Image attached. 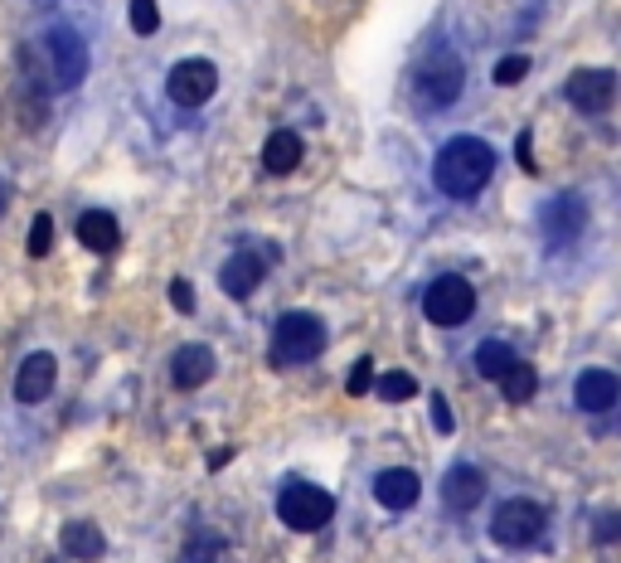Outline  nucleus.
<instances>
[{"label": "nucleus", "instance_id": "obj_14", "mask_svg": "<svg viewBox=\"0 0 621 563\" xmlns=\"http://www.w3.org/2000/svg\"><path fill=\"white\" fill-rule=\"evenodd\" d=\"M418 496H423V481H418V472H408V466H393V472L374 476V500L384 510H413Z\"/></svg>", "mask_w": 621, "mask_h": 563}, {"label": "nucleus", "instance_id": "obj_1", "mask_svg": "<svg viewBox=\"0 0 621 563\" xmlns=\"http://www.w3.org/2000/svg\"><path fill=\"white\" fill-rule=\"evenodd\" d=\"M490 175H496V151H490L480 136H452L447 146L437 151V161H432V180H437V190L452 195V199L480 195L490 185Z\"/></svg>", "mask_w": 621, "mask_h": 563}, {"label": "nucleus", "instance_id": "obj_32", "mask_svg": "<svg viewBox=\"0 0 621 563\" xmlns=\"http://www.w3.org/2000/svg\"><path fill=\"white\" fill-rule=\"evenodd\" d=\"M5 205H10V185L0 180V214H5Z\"/></svg>", "mask_w": 621, "mask_h": 563}, {"label": "nucleus", "instance_id": "obj_7", "mask_svg": "<svg viewBox=\"0 0 621 563\" xmlns=\"http://www.w3.org/2000/svg\"><path fill=\"white\" fill-rule=\"evenodd\" d=\"M44 49H49V58H54V92H68L88 78V44L78 30L54 25L49 34H44Z\"/></svg>", "mask_w": 621, "mask_h": 563}, {"label": "nucleus", "instance_id": "obj_8", "mask_svg": "<svg viewBox=\"0 0 621 563\" xmlns=\"http://www.w3.org/2000/svg\"><path fill=\"white\" fill-rule=\"evenodd\" d=\"M214 88H219V74L209 58H185L166 78V92H170L175 108H204V102L214 98Z\"/></svg>", "mask_w": 621, "mask_h": 563}, {"label": "nucleus", "instance_id": "obj_23", "mask_svg": "<svg viewBox=\"0 0 621 563\" xmlns=\"http://www.w3.org/2000/svg\"><path fill=\"white\" fill-rule=\"evenodd\" d=\"M25 249H30V257H44V253L54 249V219L49 214H40L30 224V243H25Z\"/></svg>", "mask_w": 621, "mask_h": 563}, {"label": "nucleus", "instance_id": "obj_4", "mask_svg": "<svg viewBox=\"0 0 621 563\" xmlns=\"http://www.w3.org/2000/svg\"><path fill=\"white\" fill-rule=\"evenodd\" d=\"M277 515H282L287 530L311 534V530H325V525H331L335 500L325 496L321 486H311V481H291L282 496H277Z\"/></svg>", "mask_w": 621, "mask_h": 563}, {"label": "nucleus", "instance_id": "obj_2", "mask_svg": "<svg viewBox=\"0 0 621 563\" xmlns=\"http://www.w3.org/2000/svg\"><path fill=\"white\" fill-rule=\"evenodd\" d=\"M325 350V325L315 311H287L273 331V365H307Z\"/></svg>", "mask_w": 621, "mask_h": 563}, {"label": "nucleus", "instance_id": "obj_5", "mask_svg": "<svg viewBox=\"0 0 621 563\" xmlns=\"http://www.w3.org/2000/svg\"><path fill=\"white\" fill-rule=\"evenodd\" d=\"M466 88V64L452 49L428 54V64L418 68V102L423 108H452Z\"/></svg>", "mask_w": 621, "mask_h": 563}, {"label": "nucleus", "instance_id": "obj_6", "mask_svg": "<svg viewBox=\"0 0 621 563\" xmlns=\"http://www.w3.org/2000/svg\"><path fill=\"white\" fill-rule=\"evenodd\" d=\"M423 311H428V321L432 325H442V331H452V325H462V321H472V311H476V287L466 277H437L428 287V297H423Z\"/></svg>", "mask_w": 621, "mask_h": 563}, {"label": "nucleus", "instance_id": "obj_16", "mask_svg": "<svg viewBox=\"0 0 621 563\" xmlns=\"http://www.w3.org/2000/svg\"><path fill=\"white\" fill-rule=\"evenodd\" d=\"M58 549L78 563H92V559L108 554V539H102V530L92 520H68L64 534H58Z\"/></svg>", "mask_w": 621, "mask_h": 563}, {"label": "nucleus", "instance_id": "obj_30", "mask_svg": "<svg viewBox=\"0 0 621 563\" xmlns=\"http://www.w3.org/2000/svg\"><path fill=\"white\" fill-rule=\"evenodd\" d=\"M617 530H621V520H617V515H602V520H597V539H602V544H612V539H617Z\"/></svg>", "mask_w": 621, "mask_h": 563}, {"label": "nucleus", "instance_id": "obj_3", "mask_svg": "<svg viewBox=\"0 0 621 563\" xmlns=\"http://www.w3.org/2000/svg\"><path fill=\"white\" fill-rule=\"evenodd\" d=\"M544 525H548V510L539 506L530 496H514L506 506L496 510V520H490V539H496L500 549H530L544 539Z\"/></svg>", "mask_w": 621, "mask_h": 563}, {"label": "nucleus", "instance_id": "obj_27", "mask_svg": "<svg viewBox=\"0 0 621 563\" xmlns=\"http://www.w3.org/2000/svg\"><path fill=\"white\" fill-rule=\"evenodd\" d=\"M374 384V360H355V369H350V394H369Z\"/></svg>", "mask_w": 621, "mask_h": 563}, {"label": "nucleus", "instance_id": "obj_18", "mask_svg": "<svg viewBox=\"0 0 621 563\" xmlns=\"http://www.w3.org/2000/svg\"><path fill=\"white\" fill-rule=\"evenodd\" d=\"M219 282H224L229 297H253L257 282H263V253H233L224 263V273H219Z\"/></svg>", "mask_w": 621, "mask_h": 563}, {"label": "nucleus", "instance_id": "obj_26", "mask_svg": "<svg viewBox=\"0 0 621 563\" xmlns=\"http://www.w3.org/2000/svg\"><path fill=\"white\" fill-rule=\"evenodd\" d=\"M170 307H175V311H185V316L195 311V287H190L185 277H175V282H170Z\"/></svg>", "mask_w": 621, "mask_h": 563}, {"label": "nucleus", "instance_id": "obj_22", "mask_svg": "<svg viewBox=\"0 0 621 563\" xmlns=\"http://www.w3.org/2000/svg\"><path fill=\"white\" fill-rule=\"evenodd\" d=\"M369 389L379 394L384 404H408V398L418 394V379H413V374H403V369H389V374H374Z\"/></svg>", "mask_w": 621, "mask_h": 563}, {"label": "nucleus", "instance_id": "obj_12", "mask_svg": "<svg viewBox=\"0 0 621 563\" xmlns=\"http://www.w3.org/2000/svg\"><path fill=\"white\" fill-rule=\"evenodd\" d=\"M54 379H58V360L49 355V350H34L15 374V398L20 404H40V398L54 394Z\"/></svg>", "mask_w": 621, "mask_h": 563}, {"label": "nucleus", "instance_id": "obj_11", "mask_svg": "<svg viewBox=\"0 0 621 563\" xmlns=\"http://www.w3.org/2000/svg\"><path fill=\"white\" fill-rule=\"evenodd\" d=\"M480 496H486V476H480V466L456 462L452 472L442 476V506H447V510L466 515V510L480 506Z\"/></svg>", "mask_w": 621, "mask_h": 563}, {"label": "nucleus", "instance_id": "obj_13", "mask_svg": "<svg viewBox=\"0 0 621 563\" xmlns=\"http://www.w3.org/2000/svg\"><path fill=\"white\" fill-rule=\"evenodd\" d=\"M573 398H578L583 413H612L621 398V379L612 369H583L578 384H573Z\"/></svg>", "mask_w": 621, "mask_h": 563}, {"label": "nucleus", "instance_id": "obj_21", "mask_svg": "<svg viewBox=\"0 0 621 563\" xmlns=\"http://www.w3.org/2000/svg\"><path fill=\"white\" fill-rule=\"evenodd\" d=\"M514 360H520V355H514L506 340H480V345H476V374H480V379H500Z\"/></svg>", "mask_w": 621, "mask_h": 563}, {"label": "nucleus", "instance_id": "obj_25", "mask_svg": "<svg viewBox=\"0 0 621 563\" xmlns=\"http://www.w3.org/2000/svg\"><path fill=\"white\" fill-rule=\"evenodd\" d=\"M524 74H530V58H524V54H510V58H500V64H496V84H500V88L520 84Z\"/></svg>", "mask_w": 621, "mask_h": 563}, {"label": "nucleus", "instance_id": "obj_19", "mask_svg": "<svg viewBox=\"0 0 621 563\" xmlns=\"http://www.w3.org/2000/svg\"><path fill=\"white\" fill-rule=\"evenodd\" d=\"M301 166V136L297 132H273L267 136V146H263V170L267 175H291Z\"/></svg>", "mask_w": 621, "mask_h": 563}, {"label": "nucleus", "instance_id": "obj_15", "mask_svg": "<svg viewBox=\"0 0 621 563\" xmlns=\"http://www.w3.org/2000/svg\"><path fill=\"white\" fill-rule=\"evenodd\" d=\"M170 379H175V389H199V384H209V379H214V350H209V345L175 350Z\"/></svg>", "mask_w": 621, "mask_h": 563}, {"label": "nucleus", "instance_id": "obj_10", "mask_svg": "<svg viewBox=\"0 0 621 563\" xmlns=\"http://www.w3.org/2000/svg\"><path fill=\"white\" fill-rule=\"evenodd\" d=\"M568 102L578 112H588V117L612 112V102H617V74H612V68H583V74H573L568 78Z\"/></svg>", "mask_w": 621, "mask_h": 563}, {"label": "nucleus", "instance_id": "obj_20", "mask_svg": "<svg viewBox=\"0 0 621 563\" xmlns=\"http://www.w3.org/2000/svg\"><path fill=\"white\" fill-rule=\"evenodd\" d=\"M500 398H506V404H530L534 398V389H539V374H534V365H524V360H514V365L500 374Z\"/></svg>", "mask_w": 621, "mask_h": 563}, {"label": "nucleus", "instance_id": "obj_9", "mask_svg": "<svg viewBox=\"0 0 621 563\" xmlns=\"http://www.w3.org/2000/svg\"><path fill=\"white\" fill-rule=\"evenodd\" d=\"M539 224H544V239L554 243V249H568V243L583 239V229H588V205H583L578 195H558L544 205Z\"/></svg>", "mask_w": 621, "mask_h": 563}, {"label": "nucleus", "instance_id": "obj_28", "mask_svg": "<svg viewBox=\"0 0 621 563\" xmlns=\"http://www.w3.org/2000/svg\"><path fill=\"white\" fill-rule=\"evenodd\" d=\"M514 156H520L524 175H539V166H534V136L530 132H520V141H514Z\"/></svg>", "mask_w": 621, "mask_h": 563}, {"label": "nucleus", "instance_id": "obj_17", "mask_svg": "<svg viewBox=\"0 0 621 563\" xmlns=\"http://www.w3.org/2000/svg\"><path fill=\"white\" fill-rule=\"evenodd\" d=\"M78 243H84L88 253H117V243H122L117 214H108V209H88V214H78Z\"/></svg>", "mask_w": 621, "mask_h": 563}, {"label": "nucleus", "instance_id": "obj_29", "mask_svg": "<svg viewBox=\"0 0 621 563\" xmlns=\"http://www.w3.org/2000/svg\"><path fill=\"white\" fill-rule=\"evenodd\" d=\"M428 404H432V422H437V432H452V408H447V398H442V394H428Z\"/></svg>", "mask_w": 621, "mask_h": 563}, {"label": "nucleus", "instance_id": "obj_31", "mask_svg": "<svg viewBox=\"0 0 621 563\" xmlns=\"http://www.w3.org/2000/svg\"><path fill=\"white\" fill-rule=\"evenodd\" d=\"M229 456H233L229 448H219V452H209V466H214V472H219V466H229Z\"/></svg>", "mask_w": 621, "mask_h": 563}, {"label": "nucleus", "instance_id": "obj_24", "mask_svg": "<svg viewBox=\"0 0 621 563\" xmlns=\"http://www.w3.org/2000/svg\"><path fill=\"white\" fill-rule=\"evenodd\" d=\"M132 30H136V34H156V30H160L156 0H132Z\"/></svg>", "mask_w": 621, "mask_h": 563}]
</instances>
